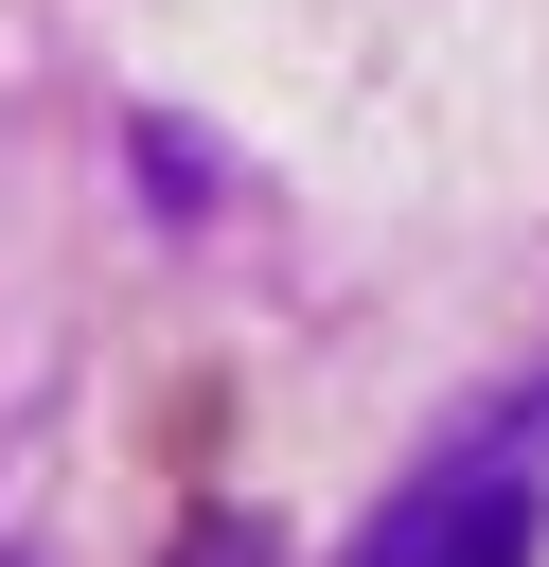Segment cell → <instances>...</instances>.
<instances>
[{"label":"cell","instance_id":"1","mask_svg":"<svg viewBox=\"0 0 549 567\" xmlns=\"http://www.w3.org/2000/svg\"><path fill=\"white\" fill-rule=\"evenodd\" d=\"M354 567H531V461H460V478H425L407 514H372Z\"/></svg>","mask_w":549,"mask_h":567},{"label":"cell","instance_id":"2","mask_svg":"<svg viewBox=\"0 0 549 567\" xmlns=\"http://www.w3.org/2000/svg\"><path fill=\"white\" fill-rule=\"evenodd\" d=\"M177 567H266V532H248V514H195V532H177Z\"/></svg>","mask_w":549,"mask_h":567},{"label":"cell","instance_id":"4","mask_svg":"<svg viewBox=\"0 0 549 567\" xmlns=\"http://www.w3.org/2000/svg\"><path fill=\"white\" fill-rule=\"evenodd\" d=\"M0 567H35V549H0Z\"/></svg>","mask_w":549,"mask_h":567},{"label":"cell","instance_id":"3","mask_svg":"<svg viewBox=\"0 0 549 567\" xmlns=\"http://www.w3.org/2000/svg\"><path fill=\"white\" fill-rule=\"evenodd\" d=\"M531 461H549V372H531Z\"/></svg>","mask_w":549,"mask_h":567}]
</instances>
